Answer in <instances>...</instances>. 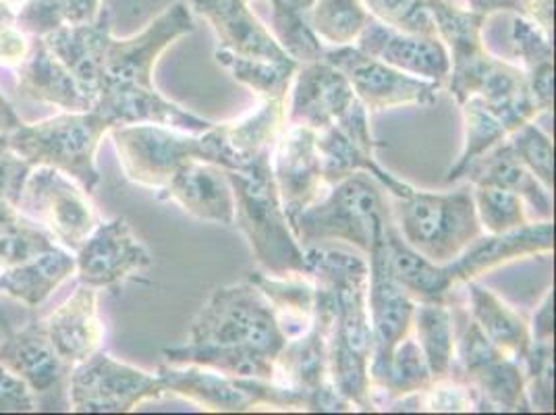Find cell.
<instances>
[{
	"mask_svg": "<svg viewBox=\"0 0 556 415\" xmlns=\"http://www.w3.org/2000/svg\"><path fill=\"white\" fill-rule=\"evenodd\" d=\"M303 252L307 278L325 289L332 305L328 378L357 412H376L370 382V264L353 252L323 243L307 246Z\"/></svg>",
	"mask_w": 556,
	"mask_h": 415,
	"instance_id": "cell-1",
	"label": "cell"
},
{
	"mask_svg": "<svg viewBox=\"0 0 556 415\" xmlns=\"http://www.w3.org/2000/svg\"><path fill=\"white\" fill-rule=\"evenodd\" d=\"M235 196V225L248 239L260 268L275 277L307 278L305 252L287 221L273 175V152L227 171Z\"/></svg>",
	"mask_w": 556,
	"mask_h": 415,
	"instance_id": "cell-2",
	"label": "cell"
},
{
	"mask_svg": "<svg viewBox=\"0 0 556 415\" xmlns=\"http://www.w3.org/2000/svg\"><path fill=\"white\" fill-rule=\"evenodd\" d=\"M109 136L115 141L125 179L146 189H163L187 161L210 162L225 171L243 166L218 123L204 134H187L164 125H116Z\"/></svg>",
	"mask_w": 556,
	"mask_h": 415,
	"instance_id": "cell-3",
	"label": "cell"
},
{
	"mask_svg": "<svg viewBox=\"0 0 556 415\" xmlns=\"http://www.w3.org/2000/svg\"><path fill=\"white\" fill-rule=\"evenodd\" d=\"M111 129L113 123L93 109L63 111L36 123H22L9 136V148L31 168H56L92 196L102 184L96 154Z\"/></svg>",
	"mask_w": 556,
	"mask_h": 415,
	"instance_id": "cell-4",
	"label": "cell"
},
{
	"mask_svg": "<svg viewBox=\"0 0 556 415\" xmlns=\"http://www.w3.org/2000/svg\"><path fill=\"white\" fill-rule=\"evenodd\" d=\"M382 191L368 173H353L303 210L291 223L293 235L302 248L345 241L368 255L391 216Z\"/></svg>",
	"mask_w": 556,
	"mask_h": 415,
	"instance_id": "cell-5",
	"label": "cell"
},
{
	"mask_svg": "<svg viewBox=\"0 0 556 415\" xmlns=\"http://www.w3.org/2000/svg\"><path fill=\"white\" fill-rule=\"evenodd\" d=\"M191 345L241 349L275 362L287 343L277 312L254 282L243 280L216 289L189 328Z\"/></svg>",
	"mask_w": 556,
	"mask_h": 415,
	"instance_id": "cell-6",
	"label": "cell"
},
{
	"mask_svg": "<svg viewBox=\"0 0 556 415\" xmlns=\"http://www.w3.org/2000/svg\"><path fill=\"white\" fill-rule=\"evenodd\" d=\"M391 216L405 243L437 264H451L484 232L471 184L446 193L414 189L407 198H394Z\"/></svg>",
	"mask_w": 556,
	"mask_h": 415,
	"instance_id": "cell-7",
	"label": "cell"
},
{
	"mask_svg": "<svg viewBox=\"0 0 556 415\" xmlns=\"http://www.w3.org/2000/svg\"><path fill=\"white\" fill-rule=\"evenodd\" d=\"M453 320L459 324V335L455 332V364L451 376L473 391L478 412L532 414L523 364L494 345L467 310L457 316L453 314Z\"/></svg>",
	"mask_w": 556,
	"mask_h": 415,
	"instance_id": "cell-8",
	"label": "cell"
},
{
	"mask_svg": "<svg viewBox=\"0 0 556 415\" xmlns=\"http://www.w3.org/2000/svg\"><path fill=\"white\" fill-rule=\"evenodd\" d=\"M15 208L27 221L42 225L54 243L73 254L100 223L90 193L50 166L29 171Z\"/></svg>",
	"mask_w": 556,
	"mask_h": 415,
	"instance_id": "cell-9",
	"label": "cell"
},
{
	"mask_svg": "<svg viewBox=\"0 0 556 415\" xmlns=\"http://www.w3.org/2000/svg\"><path fill=\"white\" fill-rule=\"evenodd\" d=\"M163 394L159 374L118 362L102 349L71 369L67 387L70 412L75 414H127Z\"/></svg>",
	"mask_w": 556,
	"mask_h": 415,
	"instance_id": "cell-10",
	"label": "cell"
},
{
	"mask_svg": "<svg viewBox=\"0 0 556 415\" xmlns=\"http://www.w3.org/2000/svg\"><path fill=\"white\" fill-rule=\"evenodd\" d=\"M4 339L0 341V364L17 376L31 391L38 412L63 410L70 412V366L61 362L50 345L42 320H31L22 330H11L0 316Z\"/></svg>",
	"mask_w": 556,
	"mask_h": 415,
	"instance_id": "cell-11",
	"label": "cell"
},
{
	"mask_svg": "<svg viewBox=\"0 0 556 415\" xmlns=\"http://www.w3.org/2000/svg\"><path fill=\"white\" fill-rule=\"evenodd\" d=\"M325 61L348 77L353 92L368 111L407 104L430 106L441 92L442 84L394 70L355 45L326 48Z\"/></svg>",
	"mask_w": 556,
	"mask_h": 415,
	"instance_id": "cell-12",
	"label": "cell"
},
{
	"mask_svg": "<svg viewBox=\"0 0 556 415\" xmlns=\"http://www.w3.org/2000/svg\"><path fill=\"white\" fill-rule=\"evenodd\" d=\"M195 29L191 7L179 0L166 7L136 36L111 38L104 59V84L154 88V67L168 48Z\"/></svg>",
	"mask_w": 556,
	"mask_h": 415,
	"instance_id": "cell-13",
	"label": "cell"
},
{
	"mask_svg": "<svg viewBox=\"0 0 556 415\" xmlns=\"http://www.w3.org/2000/svg\"><path fill=\"white\" fill-rule=\"evenodd\" d=\"M370 285H368V307L371 324V389L384 378L394 347L409 332L416 301L412 300L391 277L387 266L384 232L376 239L370 250Z\"/></svg>",
	"mask_w": 556,
	"mask_h": 415,
	"instance_id": "cell-14",
	"label": "cell"
},
{
	"mask_svg": "<svg viewBox=\"0 0 556 415\" xmlns=\"http://www.w3.org/2000/svg\"><path fill=\"white\" fill-rule=\"evenodd\" d=\"M152 266V255L139 241L125 216L98 223L90 237L75 252V275L79 285L118 289L123 282Z\"/></svg>",
	"mask_w": 556,
	"mask_h": 415,
	"instance_id": "cell-15",
	"label": "cell"
},
{
	"mask_svg": "<svg viewBox=\"0 0 556 415\" xmlns=\"http://www.w3.org/2000/svg\"><path fill=\"white\" fill-rule=\"evenodd\" d=\"M426 9L437 25L439 38L448 52L451 73H448V92L462 104L476 88L486 73L494 54L488 52L482 29L486 17L462 9L453 0H424Z\"/></svg>",
	"mask_w": 556,
	"mask_h": 415,
	"instance_id": "cell-16",
	"label": "cell"
},
{
	"mask_svg": "<svg viewBox=\"0 0 556 415\" xmlns=\"http://www.w3.org/2000/svg\"><path fill=\"white\" fill-rule=\"evenodd\" d=\"M273 175L291 225L325 189L318 131L287 123L273 148Z\"/></svg>",
	"mask_w": 556,
	"mask_h": 415,
	"instance_id": "cell-17",
	"label": "cell"
},
{
	"mask_svg": "<svg viewBox=\"0 0 556 415\" xmlns=\"http://www.w3.org/2000/svg\"><path fill=\"white\" fill-rule=\"evenodd\" d=\"M355 47L394 70L414 77L446 84L451 61L439 36L407 34L370 17L355 40Z\"/></svg>",
	"mask_w": 556,
	"mask_h": 415,
	"instance_id": "cell-18",
	"label": "cell"
},
{
	"mask_svg": "<svg viewBox=\"0 0 556 415\" xmlns=\"http://www.w3.org/2000/svg\"><path fill=\"white\" fill-rule=\"evenodd\" d=\"M314 282V280H312ZM332 328V305L323 287L316 285L314 320L287 343L275 357L273 382L309 392L320 389L328 378V332ZM309 403V401H307Z\"/></svg>",
	"mask_w": 556,
	"mask_h": 415,
	"instance_id": "cell-19",
	"label": "cell"
},
{
	"mask_svg": "<svg viewBox=\"0 0 556 415\" xmlns=\"http://www.w3.org/2000/svg\"><path fill=\"white\" fill-rule=\"evenodd\" d=\"M555 250V223L544 218L540 223H526L523 227L505 232H482L465 248L464 254L453 260L451 275L455 285L482 277L488 271L526 260L533 255L553 254Z\"/></svg>",
	"mask_w": 556,
	"mask_h": 415,
	"instance_id": "cell-20",
	"label": "cell"
},
{
	"mask_svg": "<svg viewBox=\"0 0 556 415\" xmlns=\"http://www.w3.org/2000/svg\"><path fill=\"white\" fill-rule=\"evenodd\" d=\"M289 93L287 123L314 131L334 125L357 98L348 77L325 59L300 65Z\"/></svg>",
	"mask_w": 556,
	"mask_h": 415,
	"instance_id": "cell-21",
	"label": "cell"
},
{
	"mask_svg": "<svg viewBox=\"0 0 556 415\" xmlns=\"http://www.w3.org/2000/svg\"><path fill=\"white\" fill-rule=\"evenodd\" d=\"M116 125H164L187 134H204L214 123L193 115L156 88L104 84L92 106Z\"/></svg>",
	"mask_w": 556,
	"mask_h": 415,
	"instance_id": "cell-22",
	"label": "cell"
},
{
	"mask_svg": "<svg viewBox=\"0 0 556 415\" xmlns=\"http://www.w3.org/2000/svg\"><path fill=\"white\" fill-rule=\"evenodd\" d=\"M161 202H173L186 214L223 227L235 225V196L227 171L202 161H187L163 189Z\"/></svg>",
	"mask_w": 556,
	"mask_h": 415,
	"instance_id": "cell-23",
	"label": "cell"
},
{
	"mask_svg": "<svg viewBox=\"0 0 556 415\" xmlns=\"http://www.w3.org/2000/svg\"><path fill=\"white\" fill-rule=\"evenodd\" d=\"M189 7L212 25L218 48L248 59L298 63L278 47L273 32L255 17L248 0H191Z\"/></svg>",
	"mask_w": 556,
	"mask_h": 415,
	"instance_id": "cell-24",
	"label": "cell"
},
{
	"mask_svg": "<svg viewBox=\"0 0 556 415\" xmlns=\"http://www.w3.org/2000/svg\"><path fill=\"white\" fill-rule=\"evenodd\" d=\"M111 38V13L106 9L100 11L93 24L61 25L42 36L45 47L71 71L92 106L104 86V59Z\"/></svg>",
	"mask_w": 556,
	"mask_h": 415,
	"instance_id": "cell-25",
	"label": "cell"
},
{
	"mask_svg": "<svg viewBox=\"0 0 556 415\" xmlns=\"http://www.w3.org/2000/svg\"><path fill=\"white\" fill-rule=\"evenodd\" d=\"M50 345L71 369L102 345L104 326L98 314V291L79 285L67 300L42 318Z\"/></svg>",
	"mask_w": 556,
	"mask_h": 415,
	"instance_id": "cell-26",
	"label": "cell"
},
{
	"mask_svg": "<svg viewBox=\"0 0 556 415\" xmlns=\"http://www.w3.org/2000/svg\"><path fill=\"white\" fill-rule=\"evenodd\" d=\"M156 374L163 380L164 391L198 403L208 412L243 414L257 405L254 397L243 389L239 378L225 376L214 369L202 368L195 364H163L159 366Z\"/></svg>",
	"mask_w": 556,
	"mask_h": 415,
	"instance_id": "cell-27",
	"label": "cell"
},
{
	"mask_svg": "<svg viewBox=\"0 0 556 415\" xmlns=\"http://www.w3.org/2000/svg\"><path fill=\"white\" fill-rule=\"evenodd\" d=\"M387 266L394 282L416 303H446L455 287L448 264H437L419 254L394 227L393 216L384 225Z\"/></svg>",
	"mask_w": 556,
	"mask_h": 415,
	"instance_id": "cell-28",
	"label": "cell"
},
{
	"mask_svg": "<svg viewBox=\"0 0 556 415\" xmlns=\"http://www.w3.org/2000/svg\"><path fill=\"white\" fill-rule=\"evenodd\" d=\"M17 70V88L25 98L70 113L92 111L90 98L81 92L71 71L45 47L42 38L31 42L27 59Z\"/></svg>",
	"mask_w": 556,
	"mask_h": 415,
	"instance_id": "cell-29",
	"label": "cell"
},
{
	"mask_svg": "<svg viewBox=\"0 0 556 415\" xmlns=\"http://www.w3.org/2000/svg\"><path fill=\"white\" fill-rule=\"evenodd\" d=\"M464 179L471 185H492L523 198L544 218H553V191L535 179L532 171L519 161L509 138L503 139L478 161L465 168ZM462 179V181H464Z\"/></svg>",
	"mask_w": 556,
	"mask_h": 415,
	"instance_id": "cell-30",
	"label": "cell"
},
{
	"mask_svg": "<svg viewBox=\"0 0 556 415\" xmlns=\"http://www.w3.org/2000/svg\"><path fill=\"white\" fill-rule=\"evenodd\" d=\"M75 275V254L54 246L15 268L0 271V295L20 301L25 307H38Z\"/></svg>",
	"mask_w": 556,
	"mask_h": 415,
	"instance_id": "cell-31",
	"label": "cell"
},
{
	"mask_svg": "<svg viewBox=\"0 0 556 415\" xmlns=\"http://www.w3.org/2000/svg\"><path fill=\"white\" fill-rule=\"evenodd\" d=\"M318 150L323 159L325 184L328 187L343 181L353 173H368L393 198H407L416 189L405 184L403 179L391 175L380 162L376 161L374 152H368L355 141H351L337 125H330L323 131H318Z\"/></svg>",
	"mask_w": 556,
	"mask_h": 415,
	"instance_id": "cell-32",
	"label": "cell"
},
{
	"mask_svg": "<svg viewBox=\"0 0 556 415\" xmlns=\"http://www.w3.org/2000/svg\"><path fill=\"white\" fill-rule=\"evenodd\" d=\"M464 285L467 287L469 316L505 355L521 362L532 345L530 323L476 278Z\"/></svg>",
	"mask_w": 556,
	"mask_h": 415,
	"instance_id": "cell-33",
	"label": "cell"
},
{
	"mask_svg": "<svg viewBox=\"0 0 556 415\" xmlns=\"http://www.w3.org/2000/svg\"><path fill=\"white\" fill-rule=\"evenodd\" d=\"M287 125V100L266 98L248 115L218 123L229 148L241 164L262 152H273L278 136Z\"/></svg>",
	"mask_w": 556,
	"mask_h": 415,
	"instance_id": "cell-34",
	"label": "cell"
},
{
	"mask_svg": "<svg viewBox=\"0 0 556 415\" xmlns=\"http://www.w3.org/2000/svg\"><path fill=\"white\" fill-rule=\"evenodd\" d=\"M248 280L273 303L287 339L298 337L314 320L316 285L309 278L275 277L264 271H250Z\"/></svg>",
	"mask_w": 556,
	"mask_h": 415,
	"instance_id": "cell-35",
	"label": "cell"
},
{
	"mask_svg": "<svg viewBox=\"0 0 556 415\" xmlns=\"http://www.w3.org/2000/svg\"><path fill=\"white\" fill-rule=\"evenodd\" d=\"M412 328L416 330V341L432 380L446 378L455 364V320L446 303H416Z\"/></svg>",
	"mask_w": 556,
	"mask_h": 415,
	"instance_id": "cell-36",
	"label": "cell"
},
{
	"mask_svg": "<svg viewBox=\"0 0 556 415\" xmlns=\"http://www.w3.org/2000/svg\"><path fill=\"white\" fill-rule=\"evenodd\" d=\"M164 360L170 366H186L195 364L202 368L220 372L232 378H262L273 380L275 376V362L257 355L252 351L241 349H225V347L191 345L170 347L164 349Z\"/></svg>",
	"mask_w": 556,
	"mask_h": 415,
	"instance_id": "cell-37",
	"label": "cell"
},
{
	"mask_svg": "<svg viewBox=\"0 0 556 415\" xmlns=\"http://www.w3.org/2000/svg\"><path fill=\"white\" fill-rule=\"evenodd\" d=\"M459 106H462L465 123L464 148L457 162L446 173V179H444L446 184L462 181L465 168L471 162L478 161L490 148L509 138V129L503 123V118L496 115L494 109L480 96H469Z\"/></svg>",
	"mask_w": 556,
	"mask_h": 415,
	"instance_id": "cell-38",
	"label": "cell"
},
{
	"mask_svg": "<svg viewBox=\"0 0 556 415\" xmlns=\"http://www.w3.org/2000/svg\"><path fill=\"white\" fill-rule=\"evenodd\" d=\"M214 59L220 67L229 71L232 79H237L241 86L250 88L262 100L266 98H289L291 81L300 70V63H275L264 59H248L237 56L231 50L216 48Z\"/></svg>",
	"mask_w": 556,
	"mask_h": 415,
	"instance_id": "cell-39",
	"label": "cell"
},
{
	"mask_svg": "<svg viewBox=\"0 0 556 415\" xmlns=\"http://www.w3.org/2000/svg\"><path fill=\"white\" fill-rule=\"evenodd\" d=\"M430 385H432V372L428 368V362L417 345L416 337H412L409 332L399 345L394 347L389 369L380 380V385L371 389V399L374 394H382L389 405L396 399L424 392Z\"/></svg>",
	"mask_w": 556,
	"mask_h": 415,
	"instance_id": "cell-40",
	"label": "cell"
},
{
	"mask_svg": "<svg viewBox=\"0 0 556 415\" xmlns=\"http://www.w3.org/2000/svg\"><path fill=\"white\" fill-rule=\"evenodd\" d=\"M370 17L362 0H316L307 11L312 29L328 47L355 45Z\"/></svg>",
	"mask_w": 556,
	"mask_h": 415,
	"instance_id": "cell-41",
	"label": "cell"
},
{
	"mask_svg": "<svg viewBox=\"0 0 556 415\" xmlns=\"http://www.w3.org/2000/svg\"><path fill=\"white\" fill-rule=\"evenodd\" d=\"M273 4V36L300 65L325 59V42L312 29L307 13L291 7L287 0H268Z\"/></svg>",
	"mask_w": 556,
	"mask_h": 415,
	"instance_id": "cell-42",
	"label": "cell"
},
{
	"mask_svg": "<svg viewBox=\"0 0 556 415\" xmlns=\"http://www.w3.org/2000/svg\"><path fill=\"white\" fill-rule=\"evenodd\" d=\"M473 202L484 232H505L528 223L526 202L521 196L492 187V185H471Z\"/></svg>",
	"mask_w": 556,
	"mask_h": 415,
	"instance_id": "cell-43",
	"label": "cell"
},
{
	"mask_svg": "<svg viewBox=\"0 0 556 415\" xmlns=\"http://www.w3.org/2000/svg\"><path fill=\"white\" fill-rule=\"evenodd\" d=\"M526 372V394L533 412H555V343L532 341L521 360Z\"/></svg>",
	"mask_w": 556,
	"mask_h": 415,
	"instance_id": "cell-44",
	"label": "cell"
},
{
	"mask_svg": "<svg viewBox=\"0 0 556 415\" xmlns=\"http://www.w3.org/2000/svg\"><path fill=\"white\" fill-rule=\"evenodd\" d=\"M54 246V239L45 229L20 216L0 227V271L15 268Z\"/></svg>",
	"mask_w": 556,
	"mask_h": 415,
	"instance_id": "cell-45",
	"label": "cell"
},
{
	"mask_svg": "<svg viewBox=\"0 0 556 415\" xmlns=\"http://www.w3.org/2000/svg\"><path fill=\"white\" fill-rule=\"evenodd\" d=\"M510 146L519 161L523 162L540 184L548 191L555 189V146L533 121L521 125L509 136Z\"/></svg>",
	"mask_w": 556,
	"mask_h": 415,
	"instance_id": "cell-46",
	"label": "cell"
},
{
	"mask_svg": "<svg viewBox=\"0 0 556 415\" xmlns=\"http://www.w3.org/2000/svg\"><path fill=\"white\" fill-rule=\"evenodd\" d=\"M374 20L407 34L439 36L424 0H362Z\"/></svg>",
	"mask_w": 556,
	"mask_h": 415,
	"instance_id": "cell-47",
	"label": "cell"
},
{
	"mask_svg": "<svg viewBox=\"0 0 556 415\" xmlns=\"http://www.w3.org/2000/svg\"><path fill=\"white\" fill-rule=\"evenodd\" d=\"M510 47L517 59V67L523 71L533 70L544 63H555L553 36H548L540 25L533 24L526 15L513 13Z\"/></svg>",
	"mask_w": 556,
	"mask_h": 415,
	"instance_id": "cell-48",
	"label": "cell"
},
{
	"mask_svg": "<svg viewBox=\"0 0 556 415\" xmlns=\"http://www.w3.org/2000/svg\"><path fill=\"white\" fill-rule=\"evenodd\" d=\"M419 410L432 414H467L478 412V401L465 382L446 376L432 380L426 391L417 392V412Z\"/></svg>",
	"mask_w": 556,
	"mask_h": 415,
	"instance_id": "cell-49",
	"label": "cell"
},
{
	"mask_svg": "<svg viewBox=\"0 0 556 415\" xmlns=\"http://www.w3.org/2000/svg\"><path fill=\"white\" fill-rule=\"evenodd\" d=\"M31 166L9 148V138H0V198L15 206Z\"/></svg>",
	"mask_w": 556,
	"mask_h": 415,
	"instance_id": "cell-50",
	"label": "cell"
},
{
	"mask_svg": "<svg viewBox=\"0 0 556 415\" xmlns=\"http://www.w3.org/2000/svg\"><path fill=\"white\" fill-rule=\"evenodd\" d=\"M38 412V403L24 382L0 364V414Z\"/></svg>",
	"mask_w": 556,
	"mask_h": 415,
	"instance_id": "cell-51",
	"label": "cell"
},
{
	"mask_svg": "<svg viewBox=\"0 0 556 415\" xmlns=\"http://www.w3.org/2000/svg\"><path fill=\"white\" fill-rule=\"evenodd\" d=\"M29 36L17 25H7L0 29V65L2 67H20L29 54Z\"/></svg>",
	"mask_w": 556,
	"mask_h": 415,
	"instance_id": "cell-52",
	"label": "cell"
},
{
	"mask_svg": "<svg viewBox=\"0 0 556 415\" xmlns=\"http://www.w3.org/2000/svg\"><path fill=\"white\" fill-rule=\"evenodd\" d=\"M528 88L532 92L533 100L542 109V113L553 111L555 106V63H544L533 70L526 71Z\"/></svg>",
	"mask_w": 556,
	"mask_h": 415,
	"instance_id": "cell-53",
	"label": "cell"
},
{
	"mask_svg": "<svg viewBox=\"0 0 556 415\" xmlns=\"http://www.w3.org/2000/svg\"><path fill=\"white\" fill-rule=\"evenodd\" d=\"M530 332L532 341H542V343H555V287H551L540 305L533 312L532 323H530Z\"/></svg>",
	"mask_w": 556,
	"mask_h": 415,
	"instance_id": "cell-54",
	"label": "cell"
},
{
	"mask_svg": "<svg viewBox=\"0 0 556 415\" xmlns=\"http://www.w3.org/2000/svg\"><path fill=\"white\" fill-rule=\"evenodd\" d=\"M102 0H61L63 25H88L98 20Z\"/></svg>",
	"mask_w": 556,
	"mask_h": 415,
	"instance_id": "cell-55",
	"label": "cell"
},
{
	"mask_svg": "<svg viewBox=\"0 0 556 415\" xmlns=\"http://www.w3.org/2000/svg\"><path fill=\"white\" fill-rule=\"evenodd\" d=\"M467 9L482 15L492 17L494 13H523V0H467Z\"/></svg>",
	"mask_w": 556,
	"mask_h": 415,
	"instance_id": "cell-56",
	"label": "cell"
},
{
	"mask_svg": "<svg viewBox=\"0 0 556 415\" xmlns=\"http://www.w3.org/2000/svg\"><path fill=\"white\" fill-rule=\"evenodd\" d=\"M553 7L555 0H523V13L533 24L540 25L548 36H553Z\"/></svg>",
	"mask_w": 556,
	"mask_h": 415,
	"instance_id": "cell-57",
	"label": "cell"
},
{
	"mask_svg": "<svg viewBox=\"0 0 556 415\" xmlns=\"http://www.w3.org/2000/svg\"><path fill=\"white\" fill-rule=\"evenodd\" d=\"M22 123V116L15 113L4 93L0 92V138H9Z\"/></svg>",
	"mask_w": 556,
	"mask_h": 415,
	"instance_id": "cell-58",
	"label": "cell"
},
{
	"mask_svg": "<svg viewBox=\"0 0 556 415\" xmlns=\"http://www.w3.org/2000/svg\"><path fill=\"white\" fill-rule=\"evenodd\" d=\"M20 216L22 214L17 212V208L13 206L11 202H7L4 198H0V227L11 223V221H15V218H20Z\"/></svg>",
	"mask_w": 556,
	"mask_h": 415,
	"instance_id": "cell-59",
	"label": "cell"
},
{
	"mask_svg": "<svg viewBox=\"0 0 556 415\" xmlns=\"http://www.w3.org/2000/svg\"><path fill=\"white\" fill-rule=\"evenodd\" d=\"M15 17H17V13L13 11V7L0 2V29L7 27V25L15 24Z\"/></svg>",
	"mask_w": 556,
	"mask_h": 415,
	"instance_id": "cell-60",
	"label": "cell"
},
{
	"mask_svg": "<svg viewBox=\"0 0 556 415\" xmlns=\"http://www.w3.org/2000/svg\"><path fill=\"white\" fill-rule=\"evenodd\" d=\"M287 2H289L291 7H295V9H300V11H305V13H307V11L314 7V2H316V0H287Z\"/></svg>",
	"mask_w": 556,
	"mask_h": 415,
	"instance_id": "cell-61",
	"label": "cell"
},
{
	"mask_svg": "<svg viewBox=\"0 0 556 415\" xmlns=\"http://www.w3.org/2000/svg\"><path fill=\"white\" fill-rule=\"evenodd\" d=\"M0 2H4V4H9V7H24V4H27L29 0H0Z\"/></svg>",
	"mask_w": 556,
	"mask_h": 415,
	"instance_id": "cell-62",
	"label": "cell"
}]
</instances>
